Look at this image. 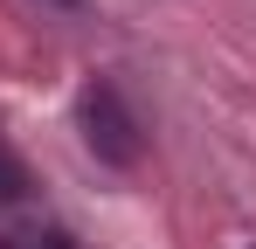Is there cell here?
<instances>
[{"label":"cell","instance_id":"cell-1","mask_svg":"<svg viewBox=\"0 0 256 249\" xmlns=\"http://www.w3.org/2000/svg\"><path fill=\"white\" fill-rule=\"evenodd\" d=\"M84 138H90V152H97V160L138 166V118L118 104V90H111V83H90V90H84Z\"/></svg>","mask_w":256,"mask_h":249},{"label":"cell","instance_id":"cell-2","mask_svg":"<svg viewBox=\"0 0 256 249\" xmlns=\"http://www.w3.org/2000/svg\"><path fill=\"white\" fill-rule=\"evenodd\" d=\"M48 7H76V0H48Z\"/></svg>","mask_w":256,"mask_h":249}]
</instances>
